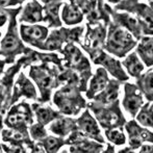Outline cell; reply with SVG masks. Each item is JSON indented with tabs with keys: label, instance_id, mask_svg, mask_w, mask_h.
Wrapping results in <instances>:
<instances>
[{
	"label": "cell",
	"instance_id": "cell-1",
	"mask_svg": "<svg viewBox=\"0 0 153 153\" xmlns=\"http://www.w3.org/2000/svg\"><path fill=\"white\" fill-rule=\"evenodd\" d=\"M7 14V29L0 42V50L6 64L12 65L16 62V57L28 53L31 48L26 47L21 39L18 26V17L22 10V6L17 8H4Z\"/></svg>",
	"mask_w": 153,
	"mask_h": 153
},
{
	"label": "cell",
	"instance_id": "cell-2",
	"mask_svg": "<svg viewBox=\"0 0 153 153\" xmlns=\"http://www.w3.org/2000/svg\"><path fill=\"white\" fill-rule=\"evenodd\" d=\"M64 68L49 62H41L40 65H31L28 71V76L33 81L40 92L38 101L47 103L51 100L52 93L59 88V73Z\"/></svg>",
	"mask_w": 153,
	"mask_h": 153
},
{
	"label": "cell",
	"instance_id": "cell-3",
	"mask_svg": "<svg viewBox=\"0 0 153 153\" xmlns=\"http://www.w3.org/2000/svg\"><path fill=\"white\" fill-rule=\"evenodd\" d=\"M81 93L82 91L77 83H65L57 88L53 94V104L57 107L62 115L71 117L77 116L88 106L87 101Z\"/></svg>",
	"mask_w": 153,
	"mask_h": 153
},
{
	"label": "cell",
	"instance_id": "cell-4",
	"mask_svg": "<svg viewBox=\"0 0 153 153\" xmlns=\"http://www.w3.org/2000/svg\"><path fill=\"white\" fill-rule=\"evenodd\" d=\"M137 41L128 30L111 20L107 25V36L104 50L117 59H123L132 51Z\"/></svg>",
	"mask_w": 153,
	"mask_h": 153
},
{
	"label": "cell",
	"instance_id": "cell-5",
	"mask_svg": "<svg viewBox=\"0 0 153 153\" xmlns=\"http://www.w3.org/2000/svg\"><path fill=\"white\" fill-rule=\"evenodd\" d=\"M59 53L62 55L64 67L74 70L80 78V89L82 92L87 91L89 80L92 77V67L89 59H87L82 51L75 45V43L66 44Z\"/></svg>",
	"mask_w": 153,
	"mask_h": 153
},
{
	"label": "cell",
	"instance_id": "cell-6",
	"mask_svg": "<svg viewBox=\"0 0 153 153\" xmlns=\"http://www.w3.org/2000/svg\"><path fill=\"white\" fill-rule=\"evenodd\" d=\"M36 62H39L36 51L31 49L28 53L23 54L20 59H18V61L12 64V66L6 71H4L3 74L1 75L0 77V101L3 102L6 111L10 108V97H12L13 88H14L15 80H16V75H18L22 69L31 66Z\"/></svg>",
	"mask_w": 153,
	"mask_h": 153
},
{
	"label": "cell",
	"instance_id": "cell-7",
	"mask_svg": "<svg viewBox=\"0 0 153 153\" xmlns=\"http://www.w3.org/2000/svg\"><path fill=\"white\" fill-rule=\"evenodd\" d=\"M88 108L91 111L99 125L103 129H111L115 127H122L126 120L120 109V100H116L111 104H100L93 100L88 103Z\"/></svg>",
	"mask_w": 153,
	"mask_h": 153
},
{
	"label": "cell",
	"instance_id": "cell-8",
	"mask_svg": "<svg viewBox=\"0 0 153 153\" xmlns=\"http://www.w3.org/2000/svg\"><path fill=\"white\" fill-rule=\"evenodd\" d=\"M85 33V26H74V27H59L54 28L47 40L45 41L42 51L54 52L61 51L62 47L68 43H78L80 44Z\"/></svg>",
	"mask_w": 153,
	"mask_h": 153
},
{
	"label": "cell",
	"instance_id": "cell-9",
	"mask_svg": "<svg viewBox=\"0 0 153 153\" xmlns=\"http://www.w3.org/2000/svg\"><path fill=\"white\" fill-rule=\"evenodd\" d=\"M85 28L87 31L83 34L80 45L92 59L100 51L104 50V44L107 36V26L103 22H88Z\"/></svg>",
	"mask_w": 153,
	"mask_h": 153
},
{
	"label": "cell",
	"instance_id": "cell-10",
	"mask_svg": "<svg viewBox=\"0 0 153 153\" xmlns=\"http://www.w3.org/2000/svg\"><path fill=\"white\" fill-rule=\"evenodd\" d=\"M115 8L135 16L142 25L144 36H153V10L150 5L140 2V0H121Z\"/></svg>",
	"mask_w": 153,
	"mask_h": 153
},
{
	"label": "cell",
	"instance_id": "cell-11",
	"mask_svg": "<svg viewBox=\"0 0 153 153\" xmlns=\"http://www.w3.org/2000/svg\"><path fill=\"white\" fill-rule=\"evenodd\" d=\"M3 122L6 127H29L34 123L31 105L26 101L13 104L6 111Z\"/></svg>",
	"mask_w": 153,
	"mask_h": 153
},
{
	"label": "cell",
	"instance_id": "cell-12",
	"mask_svg": "<svg viewBox=\"0 0 153 153\" xmlns=\"http://www.w3.org/2000/svg\"><path fill=\"white\" fill-rule=\"evenodd\" d=\"M104 7L106 10L107 14L111 17V20L115 22L116 24L122 26L126 30H128L135 38V40L139 42L144 36L143 28H142L141 23L139 22L135 16L129 13H121L117 10L115 7H111V5L104 3Z\"/></svg>",
	"mask_w": 153,
	"mask_h": 153
},
{
	"label": "cell",
	"instance_id": "cell-13",
	"mask_svg": "<svg viewBox=\"0 0 153 153\" xmlns=\"http://www.w3.org/2000/svg\"><path fill=\"white\" fill-rule=\"evenodd\" d=\"M69 152L74 153H98L104 152L103 143L85 137L78 129L74 130L69 137H66Z\"/></svg>",
	"mask_w": 153,
	"mask_h": 153
},
{
	"label": "cell",
	"instance_id": "cell-14",
	"mask_svg": "<svg viewBox=\"0 0 153 153\" xmlns=\"http://www.w3.org/2000/svg\"><path fill=\"white\" fill-rule=\"evenodd\" d=\"M22 98H25L27 100H38L39 99L36 85L30 79V77H27V75H25L24 71H21L17 75V79L15 80L12 97H10V107L15 103L19 102Z\"/></svg>",
	"mask_w": 153,
	"mask_h": 153
},
{
	"label": "cell",
	"instance_id": "cell-15",
	"mask_svg": "<svg viewBox=\"0 0 153 153\" xmlns=\"http://www.w3.org/2000/svg\"><path fill=\"white\" fill-rule=\"evenodd\" d=\"M23 42L42 51L45 41L49 36V27L39 24H20L19 26Z\"/></svg>",
	"mask_w": 153,
	"mask_h": 153
},
{
	"label": "cell",
	"instance_id": "cell-16",
	"mask_svg": "<svg viewBox=\"0 0 153 153\" xmlns=\"http://www.w3.org/2000/svg\"><path fill=\"white\" fill-rule=\"evenodd\" d=\"M91 61L95 65L103 67L109 74H111L119 81H125V82L128 81V74L124 70L122 62L119 59H117V57L111 56V54H109L105 50L100 51L98 54L95 55V57H93Z\"/></svg>",
	"mask_w": 153,
	"mask_h": 153
},
{
	"label": "cell",
	"instance_id": "cell-17",
	"mask_svg": "<svg viewBox=\"0 0 153 153\" xmlns=\"http://www.w3.org/2000/svg\"><path fill=\"white\" fill-rule=\"evenodd\" d=\"M76 124L77 129L85 137L104 144L105 141L102 133H101L99 123L89 108H85V111L78 118H76Z\"/></svg>",
	"mask_w": 153,
	"mask_h": 153
},
{
	"label": "cell",
	"instance_id": "cell-18",
	"mask_svg": "<svg viewBox=\"0 0 153 153\" xmlns=\"http://www.w3.org/2000/svg\"><path fill=\"white\" fill-rule=\"evenodd\" d=\"M144 95L137 83L127 82L124 85V98L122 104L125 111L132 118H135L141 107L144 105Z\"/></svg>",
	"mask_w": 153,
	"mask_h": 153
},
{
	"label": "cell",
	"instance_id": "cell-19",
	"mask_svg": "<svg viewBox=\"0 0 153 153\" xmlns=\"http://www.w3.org/2000/svg\"><path fill=\"white\" fill-rule=\"evenodd\" d=\"M125 129L128 133L129 148L132 150L140 149L144 142L153 144V132L146 129L144 126H141L137 121L131 120L125 123Z\"/></svg>",
	"mask_w": 153,
	"mask_h": 153
},
{
	"label": "cell",
	"instance_id": "cell-20",
	"mask_svg": "<svg viewBox=\"0 0 153 153\" xmlns=\"http://www.w3.org/2000/svg\"><path fill=\"white\" fill-rule=\"evenodd\" d=\"M18 21L20 24H39L44 22V5L39 0H30L22 7Z\"/></svg>",
	"mask_w": 153,
	"mask_h": 153
},
{
	"label": "cell",
	"instance_id": "cell-21",
	"mask_svg": "<svg viewBox=\"0 0 153 153\" xmlns=\"http://www.w3.org/2000/svg\"><path fill=\"white\" fill-rule=\"evenodd\" d=\"M109 77L108 72L105 70L103 67H99L97 68L96 72L94 75H92L91 79L89 80V85H88V89L85 91V96L89 100H93L97 94L102 92L103 90L106 88V85L109 82Z\"/></svg>",
	"mask_w": 153,
	"mask_h": 153
},
{
	"label": "cell",
	"instance_id": "cell-22",
	"mask_svg": "<svg viewBox=\"0 0 153 153\" xmlns=\"http://www.w3.org/2000/svg\"><path fill=\"white\" fill-rule=\"evenodd\" d=\"M76 129V119L72 118L71 116L65 115H62L61 117H59L54 121H52L49 124L48 127V130L51 133H53L54 135H57V137H65V139L67 137H69Z\"/></svg>",
	"mask_w": 153,
	"mask_h": 153
},
{
	"label": "cell",
	"instance_id": "cell-23",
	"mask_svg": "<svg viewBox=\"0 0 153 153\" xmlns=\"http://www.w3.org/2000/svg\"><path fill=\"white\" fill-rule=\"evenodd\" d=\"M61 18L64 24L68 26H74L82 22L85 15L77 4H75L74 2H68V3H64L62 5Z\"/></svg>",
	"mask_w": 153,
	"mask_h": 153
},
{
	"label": "cell",
	"instance_id": "cell-24",
	"mask_svg": "<svg viewBox=\"0 0 153 153\" xmlns=\"http://www.w3.org/2000/svg\"><path fill=\"white\" fill-rule=\"evenodd\" d=\"M45 103H33L31 104L32 111H33V115L36 118V122L41 123V124L49 125L52 121H54L55 119H57L59 117H61L62 114L59 113V109H54L51 106H47L44 105Z\"/></svg>",
	"mask_w": 153,
	"mask_h": 153
},
{
	"label": "cell",
	"instance_id": "cell-25",
	"mask_svg": "<svg viewBox=\"0 0 153 153\" xmlns=\"http://www.w3.org/2000/svg\"><path fill=\"white\" fill-rule=\"evenodd\" d=\"M64 2H52L44 4V23L49 28H59L62 26L61 10Z\"/></svg>",
	"mask_w": 153,
	"mask_h": 153
},
{
	"label": "cell",
	"instance_id": "cell-26",
	"mask_svg": "<svg viewBox=\"0 0 153 153\" xmlns=\"http://www.w3.org/2000/svg\"><path fill=\"white\" fill-rule=\"evenodd\" d=\"M135 52L144 62L145 67L150 68L153 66V36H143L137 42Z\"/></svg>",
	"mask_w": 153,
	"mask_h": 153
},
{
	"label": "cell",
	"instance_id": "cell-27",
	"mask_svg": "<svg viewBox=\"0 0 153 153\" xmlns=\"http://www.w3.org/2000/svg\"><path fill=\"white\" fill-rule=\"evenodd\" d=\"M120 82L121 81H119L116 78L111 79L108 85H106V88L102 92L97 94L93 98V100L100 103V104H111V103L115 102L116 100L119 99Z\"/></svg>",
	"mask_w": 153,
	"mask_h": 153
},
{
	"label": "cell",
	"instance_id": "cell-28",
	"mask_svg": "<svg viewBox=\"0 0 153 153\" xmlns=\"http://www.w3.org/2000/svg\"><path fill=\"white\" fill-rule=\"evenodd\" d=\"M122 65L126 70L127 74H129L131 77L135 79L139 78L145 70V65H144V62H142V59H140V56L135 51L128 53L124 57Z\"/></svg>",
	"mask_w": 153,
	"mask_h": 153
},
{
	"label": "cell",
	"instance_id": "cell-29",
	"mask_svg": "<svg viewBox=\"0 0 153 153\" xmlns=\"http://www.w3.org/2000/svg\"><path fill=\"white\" fill-rule=\"evenodd\" d=\"M137 85L145 98L153 102V70H148L137 78Z\"/></svg>",
	"mask_w": 153,
	"mask_h": 153
},
{
	"label": "cell",
	"instance_id": "cell-30",
	"mask_svg": "<svg viewBox=\"0 0 153 153\" xmlns=\"http://www.w3.org/2000/svg\"><path fill=\"white\" fill-rule=\"evenodd\" d=\"M43 148L44 152L55 153L59 152L64 146H67V142L65 137H57V135H47L42 141L38 142Z\"/></svg>",
	"mask_w": 153,
	"mask_h": 153
},
{
	"label": "cell",
	"instance_id": "cell-31",
	"mask_svg": "<svg viewBox=\"0 0 153 153\" xmlns=\"http://www.w3.org/2000/svg\"><path fill=\"white\" fill-rule=\"evenodd\" d=\"M135 118L142 126L153 128V103L149 101L148 103L144 104Z\"/></svg>",
	"mask_w": 153,
	"mask_h": 153
},
{
	"label": "cell",
	"instance_id": "cell-32",
	"mask_svg": "<svg viewBox=\"0 0 153 153\" xmlns=\"http://www.w3.org/2000/svg\"><path fill=\"white\" fill-rule=\"evenodd\" d=\"M105 137L109 143H113L117 146H122L126 143V137L122 130V127H115V128L105 129Z\"/></svg>",
	"mask_w": 153,
	"mask_h": 153
},
{
	"label": "cell",
	"instance_id": "cell-33",
	"mask_svg": "<svg viewBox=\"0 0 153 153\" xmlns=\"http://www.w3.org/2000/svg\"><path fill=\"white\" fill-rule=\"evenodd\" d=\"M28 131H29V134H30V137L34 142L42 141L43 139H45L48 135L46 126L39 122L31 124L28 128Z\"/></svg>",
	"mask_w": 153,
	"mask_h": 153
},
{
	"label": "cell",
	"instance_id": "cell-34",
	"mask_svg": "<svg viewBox=\"0 0 153 153\" xmlns=\"http://www.w3.org/2000/svg\"><path fill=\"white\" fill-rule=\"evenodd\" d=\"M25 0H0V7L2 8H10L16 7V6H21V4Z\"/></svg>",
	"mask_w": 153,
	"mask_h": 153
},
{
	"label": "cell",
	"instance_id": "cell-35",
	"mask_svg": "<svg viewBox=\"0 0 153 153\" xmlns=\"http://www.w3.org/2000/svg\"><path fill=\"white\" fill-rule=\"evenodd\" d=\"M6 114V111L4 108V105H3V102L0 101V133H1L2 129H3V126H4V116Z\"/></svg>",
	"mask_w": 153,
	"mask_h": 153
},
{
	"label": "cell",
	"instance_id": "cell-36",
	"mask_svg": "<svg viewBox=\"0 0 153 153\" xmlns=\"http://www.w3.org/2000/svg\"><path fill=\"white\" fill-rule=\"evenodd\" d=\"M8 21V17H7V14L5 13L4 8L0 7V27L4 26V25L7 23Z\"/></svg>",
	"mask_w": 153,
	"mask_h": 153
},
{
	"label": "cell",
	"instance_id": "cell-37",
	"mask_svg": "<svg viewBox=\"0 0 153 153\" xmlns=\"http://www.w3.org/2000/svg\"><path fill=\"white\" fill-rule=\"evenodd\" d=\"M140 152L141 153H153V144L151 143L150 145H147V144H145V145H142L141 147H140Z\"/></svg>",
	"mask_w": 153,
	"mask_h": 153
},
{
	"label": "cell",
	"instance_id": "cell-38",
	"mask_svg": "<svg viewBox=\"0 0 153 153\" xmlns=\"http://www.w3.org/2000/svg\"><path fill=\"white\" fill-rule=\"evenodd\" d=\"M41 3L44 4H48V3H52V2H64V0H39ZM69 2H74V0H68Z\"/></svg>",
	"mask_w": 153,
	"mask_h": 153
},
{
	"label": "cell",
	"instance_id": "cell-39",
	"mask_svg": "<svg viewBox=\"0 0 153 153\" xmlns=\"http://www.w3.org/2000/svg\"><path fill=\"white\" fill-rule=\"evenodd\" d=\"M6 62L4 59H0V77H1V75L3 74V71H4V67H5Z\"/></svg>",
	"mask_w": 153,
	"mask_h": 153
},
{
	"label": "cell",
	"instance_id": "cell-40",
	"mask_svg": "<svg viewBox=\"0 0 153 153\" xmlns=\"http://www.w3.org/2000/svg\"><path fill=\"white\" fill-rule=\"evenodd\" d=\"M106 1H108L109 3H113V4H118L121 0H106Z\"/></svg>",
	"mask_w": 153,
	"mask_h": 153
},
{
	"label": "cell",
	"instance_id": "cell-41",
	"mask_svg": "<svg viewBox=\"0 0 153 153\" xmlns=\"http://www.w3.org/2000/svg\"><path fill=\"white\" fill-rule=\"evenodd\" d=\"M149 5H150V7H151L152 10H153V1H149Z\"/></svg>",
	"mask_w": 153,
	"mask_h": 153
},
{
	"label": "cell",
	"instance_id": "cell-42",
	"mask_svg": "<svg viewBox=\"0 0 153 153\" xmlns=\"http://www.w3.org/2000/svg\"><path fill=\"white\" fill-rule=\"evenodd\" d=\"M0 152H3V148H2V143H0Z\"/></svg>",
	"mask_w": 153,
	"mask_h": 153
},
{
	"label": "cell",
	"instance_id": "cell-43",
	"mask_svg": "<svg viewBox=\"0 0 153 153\" xmlns=\"http://www.w3.org/2000/svg\"><path fill=\"white\" fill-rule=\"evenodd\" d=\"M0 55H1V56H2V52H1V50H0Z\"/></svg>",
	"mask_w": 153,
	"mask_h": 153
},
{
	"label": "cell",
	"instance_id": "cell-44",
	"mask_svg": "<svg viewBox=\"0 0 153 153\" xmlns=\"http://www.w3.org/2000/svg\"><path fill=\"white\" fill-rule=\"evenodd\" d=\"M1 36H2V33H1V31H0V38H1Z\"/></svg>",
	"mask_w": 153,
	"mask_h": 153
},
{
	"label": "cell",
	"instance_id": "cell-45",
	"mask_svg": "<svg viewBox=\"0 0 153 153\" xmlns=\"http://www.w3.org/2000/svg\"><path fill=\"white\" fill-rule=\"evenodd\" d=\"M148 1H153V0H148Z\"/></svg>",
	"mask_w": 153,
	"mask_h": 153
}]
</instances>
